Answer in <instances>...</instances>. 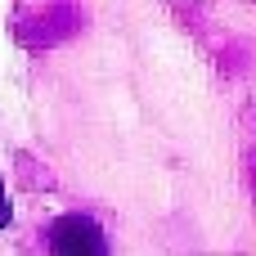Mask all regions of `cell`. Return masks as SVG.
Returning <instances> with one entry per match:
<instances>
[{"label":"cell","instance_id":"cell-1","mask_svg":"<svg viewBox=\"0 0 256 256\" xmlns=\"http://www.w3.org/2000/svg\"><path fill=\"white\" fill-rule=\"evenodd\" d=\"M50 248L63 252V256H99V252H108L104 230H99L90 216H58L54 230H50Z\"/></svg>","mask_w":256,"mask_h":256},{"label":"cell","instance_id":"cell-2","mask_svg":"<svg viewBox=\"0 0 256 256\" xmlns=\"http://www.w3.org/2000/svg\"><path fill=\"white\" fill-rule=\"evenodd\" d=\"M14 220V207H9V198H4V180H0V230Z\"/></svg>","mask_w":256,"mask_h":256}]
</instances>
